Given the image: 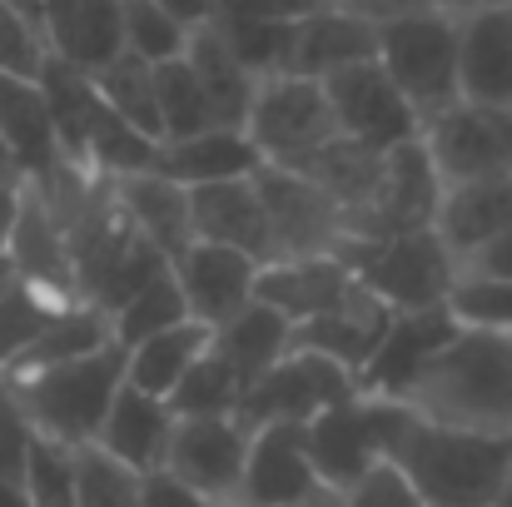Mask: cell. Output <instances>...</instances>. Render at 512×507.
Returning <instances> with one entry per match:
<instances>
[{
    "label": "cell",
    "mask_w": 512,
    "mask_h": 507,
    "mask_svg": "<svg viewBox=\"0 0 512 507\" xmlns=\"http://www.w3.org/2000/svg\"><path fill=\"white\" fill-rule=\"evenodd\" d=\"M368 398V393H363ZM383 463H393L428 507H493L512 478V438L463 433L418 418L398 398H368Z\"/></svg>",
    "instance_id": "6da1fadb"
},
{
    "label": "cell",
    "mask_w": 512,
    "mask_h": 507,
    "mask_svg": "<svg viewBox=\"0 0 512 507\" xmlns=\"http://www.w3.org/2000/svg\"><path fill=\"white\" fill-rule=\"evenodd\" d=\"M398 403L443 428L512 438V334L458 329Z\"/></svg>",
    "instance_id": "7a4b0ae2"
},
{
    "label": "cell",
    "mask_w": 512,
    "mask_h": 507,
    "mask_svg": "<svg viewBox=\"0 0 512 507\" xmlns=\"http://www.w3.org/2000/svg\"><path fill=\"white\" fill-rule=\"evenodd\" d=\"M0 383L15 393L20 413L30 418V428L40 438L85 448L100 438V428L125 388V348L110 343L90 358H75V363L30 373V378H0Z\"/></svg>",
    "instance_id": "3957f363"
},
{
    "label": "cell",
    "mask_w": 512,
    "mask_h": 507,
    "mask_svg": "<svg viewBox=\"0 0 512 507\" xmlns=\"http://www.w3.org/2000/svg\"><path fill=\"white\" fill-rule=\"evenodd\" d=\"M353 279L388 304L393 314H428V309H448L453 289H458V259L443 249V239L433 229L418 234H398V239H343L339 254Z\"/></svg>",
    "instance_id": "277c9868"
},
{
    "label": "cell",
    "mask_w": 512,
    "mask_h": 507,
    "mask_svg": "<svg viewBox=\"0 0 512 507\" xmlns=\"http://www.w3.org/2000/svg\"><path fill=\"white\" fill-rule=\"evenodd\" d=\"M378 65L403 90L413 115L428 125L463 100L458 85V15L448 10H413L378 25Z\"/></svg>",
    "instance_id": "5b68a950"
},
{
    "label": "cell",
    "mask_w": 512,
    "mask_h": 507,
    "mask_svg": "<svg viewBox=\"0 0 512 507\" xmlns=\"http://www.w3.org/2000/svg\"><path fill=\"white\" fill-rule=\"evenodd\" d=\"M244 135H249V145L259 150L264 165L299 169L304 160H314L329 140H339V120H334V105H329L319 80L269 75V80H259V95H254Z\"/></svg>",
    "instance_id": "8992f818"
},
{
    "label": "cell",
    "mask_w": 512,
    "mask_h": 507,
    "mask_svg": "<svg viewBox=\"0 0 512 507\" xmlns=\"http://www.w3.org/2000/svg\"><path fill=\"white\" fill-rule=\"evenodd\" d=\"M423 150L438 169L443 189L483 184L512 174V105H478L458 100L438 120L423 125Z\"/></svg>",
    "instance_id": "52a82bcc"
},
{
    "label": "cell",
    "mask_w": 512,
    "mask_h": 507,
    "mask_svg": "<svg viewBox=\"0 0 512 507\" xmlns=\"http://www.w3.org/2000/svg\"><path fill=\"white\" fill-rule=\"evenodd\" d=\"M353 398H358V378H353L348 368H339V363L324 358V353L294 348L274 373H264V378L244 393L239 423H244V428H269V423L309 428L314 418H324L329 408L353 403Z\"/></svg>",
    "instance_id": "ba28073f"
},
{
    "label": "cell",
    "mask_w": 512,
    "mask_h": 507,
    "mask_svg": "<svg viewBox=\"0 0 512 507\" xmlns=\"http://www.w3.org/2000/svg\"><path fill=\"white\" fill-rule=\"evenodd\" d=\"M254 184H259V199H264V214H269L274 264L339 254V244L348 239V219L314 179H304L294 169L264 165L254 174Z\"/></svg>",
    "instance_id": "9c48e42d"
},
{
    "label": "cell",
    "mask_w": 512,
    "mask_h": 507,
    "mask_svg": "<svg viewBox=\"0 0 512 507\" xmlns=\"http://www.w3.org/2000/svg\"><path fill=\"white\" fill-rule=\"evenodd\" d=\"M443 204V179L428 160L423 140L398 145L383 155V174L378 189L368 194V204H358L348 214V239H398V234H418L433 229Z\"/></svg>",
    "instance_id": "30bf717a"
},
{
    "label": "cell",
    "mask_w": 512,
    "mask_h": 507,
    "mask_svg": "<svg viewBox=\"0 0 512 507\" xmlns=\"http://www.w3.org/2000/svg\"><path fill=\"white\" fill-rule=\"evenodd\" d=\"M324 95L334 105L339 135L353 140V145H368V150L388 155L398 145L423 140V120L413 115V105L403 100V90L388 80V70L378 60L353 65V70H343L334 80H324Z\"/></svg>",
    "instance_id": "8fae6325"
},
{
    "label": "cell",
    "mask_w": 512,
    "mask_h": 507,
    "mask_svg": "<svg viewBox=\"0 0 512 507\" xmlns=\"http://www.w3.org/2000/svg\"><path fill=\"white\" fill-rule=\"evenodd\" d=\"M249 438H254V428H244L239 418H179L165 473L209 503L234 507L239 483H244V463H249Z\"/></svg>",
    "instance_id": "7c38bea8"
},
{
    "label": "cell",
    "mask_w": 512,
    "mask_h": 507,
    "mask_svg": "<svg viewBox=\"0 0 512 507\" xmlns=\"http://www.w3.org/2000/svg\"><path fill=\"white\" fill-rule=\"evenodd\" d=\"M259 274L264 264H254L249 254L224 249V244H199V239L174 259V284L189 304V319L204 324L209 334L259 299Z\"/></svg>",
    "instance_id": "4fadbf2b"
},
{
    "label": "cell",
    "mask_w": 512,
    "mask_h": 507,
    "mask_svg": "<svg viewBox=\"0 0 512 507\" xmlns=\"http://www.w3.org/2000/svg\"><path fill=\"white\" fill-rule=\"evenodd\" d=\"M319 493H329V488L319 483L304 428H294V423L254 428L234 507H309Z\"/></svg>",
    "instance_id": "5bb4252c"
},
{
    "label": "cell",
    "mask_w": 512,
    "mask_h": 507,
    "mask_svg": "<svg viewBox=\"0 0 512 507\" xmlns=\"http://www.w3.org/2000/svg\"><path fill=\"white\" fill-rule=\"evenodd\" d=\"M309 438V458L319 468V483L329 493H348L358 488L378 463H383V443H378V423H373V403L358 393L353 403H339L329 408L324 418H314L304 428Z\"/></svg>",
    "instance_id": "9a60e30c"
},
{
    "label": "cell",
    "mask_w": 512,
    "mask_h": 507,
    "mask_svg": "<svg viewBox=\"0 0 512 507\" xmlns=\"http://www.w3.org/2000/svg\"><path fill=\"white\" fill-rule=\"evenodd\" d=\"M368 60H378V25L339 0V5H324L294 25L284 75H304V80L324 85V80H334L353 65H368Z\"/></svg>",
    "instance_id": "2e32d148"
},
{
    "label": "cell",
    "mask_w": 512,
    "mask_h": 507,
    "mask_svg": "<svg viewBox=\"0 0 512 507\" xmlns=\"http://www.w3.org/2000/svg\"><path fill=\"white\" fill-rule=\"evenodd\" d=\"M189 219H194L199 244L239 249L264 269L274 264V234H269V214H264L254 179H224V184L189 189Z\"/></svg>",
    "instance_id": "e0dca14e"
},
{
    "label": "cell",
    "mask_w": 512,
    "mask_h": 507,
    "mask_svg": "<svg viewBox=\"0 0 512 507\" xmlns=\"http://www.w3.org/2000/svg\"><path fill=\"white\" fill-rule=\"evenodd\" d=\"M463 324L453 319V309H428V314H398L393 319V329L383 338V348H378V358L363 368V378H358V393H368V398H403L408 393V383L453 343Z\"/></svg>",
    "instance_id": "ac0fdd59"
},
{
    "label": "cell",
    "mask_w": 512,
    "mask_h": 507,
    "mask_svg": "<svg viewBox=\"0 0 512 507\" xmlns=\"http://www.w3.org/2000/svg\"><path fill=\"white\" fill-rule=\"evenodd\" d=\"M458 85L463 100L512 105V5H478L458 15Z\"/></svg>",
    "instance_id": "d6986e66"
},
{
    "label": "cell",
    "mask_w": 512,
    "mask_h": 507,
    "mask_svg": "<svg viewBox=\"0 0 512 507\" xmlns=\"http://www.w3.org/2000/svg\"><path fill=\"white\" fill-rule=\"evenodd\" d=\"M10 269L20 284L50 294L55 304H80L75 294V264H70V239L60 229V219L50 214V204L25 184V199H20V224H15V239H10Z\"/></svg>",
    "instance_id": "ffe728a7"
},
{
    "label": "cell",
    "mask_w": 512,
    "mask_h": 507,
    "mask_svg": "<svg viewBox=\"0 0 512 507\" xmlns=\"http://www.w3.org/2000/svg\"><path fill=\"white\" fill-rule=\"evenodd\" d=\"M45 35L65 65L100 75L125 55V0H45Z\"/></svg>",
    "instance_id": "44dd1931"
},
{
    "label": "cell",
    "mask_w": 512,
    "mask_h": 507,
    "mask_svg": "<svg viewBox=\"0 0 512 507\" xmlns=\"http://www.w3.org/2000/svg\"><path fill=\"white\" fill-rule=\"evenodd\" d=\"M363 284L353 279V269L343 259H294V264H269L259 274V304H269L274 314H284L294 329L309 319H324L343 309Z\"/></svg>",
    "instance_id": "7402d4cb"
},
{
    "label": "cell",
    "mask_w": 512,
    "mask_h": 507,
    "mask_svg": "<svg viewBox=\"0 0 512 507\" xmlns=\"http://www.w3.org/2000/svg\"><path fill=\"white\" fill-rule=\"evenodd\" d=\"M393 319H398V314H393L388 304H378L368 289H358L343 309L299 324V329H294V348L324 353V358H334L339 368H348L353 378H363V368L378 358V348H383V338L393 329Z\"/></svg>",
    "instance_id": "603a6c76"
},
{
    "label": "cell",
    "mask_w": 512,
    "mask_h": 507,
    "mask_svg": "<svg viewBox=\"0 0 512 507\" xmlns=\"http://www.w3.org/2000/svg\"><path fill=\"white\" fill-rule=\"evenodd\" d=\"M174 428H179V418H174V408L165 398L140 393V388L125 383L95 443H100L110 458H120L125 468H135L140 478H150V473H165Z\"/></svg>",
    "instance_id": "cb8c5ba5"
},
{
    "label": "cell",
    "mask_w": 512,
    "mask_h": 507,
    "mask_svg": "<svg viewBox=\"0 0 512 507\" xmlns=\"http://www.w3.org/2000/svg\"><path fill=\"white\" fill-rule=\"evenodd\" d=\"M508 229H512V174L508 179H483V184H453V189H443L433 234L458 259V269L478 249H488L498 234H508Z\"/></svg>",
    "instance_id": "d4e9b609"
},
{
    "label": "cell",
    "mask_w": 512,
    "mask_h": 507,
    "mask_svg": "<svg viewBox=\"0 0 512 507\" xmlns=\"http://www.w3.org/2000/svg\"><path fill=\"white\" fill-rule=\"evenodd\" d=\"M115 199H120L125 219L135 224V234H145L170 264L194 244L189 189L174 184V179H165L160 169H145V174H125V179H115Z\"/></svg>",
    "instance_id": "484cf974"
},
{
    "label": "cell",
    "mask_w": 512,
    "mask_h": 507,
    "mask_svg": "<svg viewBox=\"0 0 512 507\" xmlns=\"http://www.w3.org/2000/svg\"><path fill=\"white\" fill-rule=\"evenodd\" d=\"M0 140L10 145V155L25 169V184L45 179L60 165V135L50 120V100L40 90V80H10L0 75Z\"/></svg>",
    "instance_id": "4316f807"
},
{
    "label": "cell",
    "mask_w": 512,
    "mask_h": 507,
    "mask_svg": "<svg viewBox=\"0 0 512 507\" xmlns=\"http://www.w3.org/2000/svg\"><path fill=\"white\" fill-rule=\"evenodd\" d=\"M155 169L184 189H204V184H224V179H254L264 169V160H259V150L249 145L244 130H204L194 140L160 145Z\"/></svg>",
    "instance_id": "83f0119b"
},
{
    "label": "cell",
    "mask_w": 512,
    "mask_h": 507,
    "mask_svg": "<svg viewBox=\"0 0 512 507\" xmlns=\"http://www.w3.org/2000/svg\"><path fill=\"white\" fill-rule=\"evenodd\" d=\"M214 348L224 353V363L239 373V383L249 393L264 373H274L294 353V324L254 299L244 314H234L224 329H214Z\"/></svg>",
    "instance_id": "f1b7e54d"
},
{
    "label": "cell",
    "mask_w": 512,
    "mask_h": 507,
    "mask_svg": "<svg viewBox=\"0 0 512 507\" xmlns=\"http://www.w3.org/2000/svg\"><path fill=\"white\" fill-rule=\"evenodd\" d=\"M184 60L194 65L204 95H209V110H214V125L219 130H244L249 125V110H254V95H259V80L234 60V50L219 40V30H199L189 35V50Z\"/></svg>",
    "instance_id": "f546056e"
},
{
    "label": "cell",
    "mask_w": 512,
    "mask_h": 507,
    "mask_svg": "<svg viewBox=\"0 0 512 507\" xmlns=\"http://www.w3.org/2000/svg\"><path fill=\"white\" fill-rule=\"evenodd\" d=\"M209 343H214V334H209L204 324L189 319V324H179V329H170V334L150 338V343H140V348H130V353H125V383L170 403L174 388L184 383V373L209 353Z\"/></svg>",
    "instance_id": "4dcf8cb0"
},
{
    "label": "cell",
    "mask_w": 512,
    "mask_h": 507,
    "mask_svg": "<svg viewBox=\"0 0 512 507\" xmlns=\"http://www.w3.org/2000/svg\"><path fill=\"white\" fill-rule=\"evenodd\" d=\"M110 343H115V329H110V319H105L100 309H90V304H65V309L50 319V329L35 338V348H30L5 378H30V373H45V368L90 358V353H100V348H110Z\"/></svg>",
    "instance_id": "1f68e13d"
},
{
    "label": "cell",
    "mask_w": 512,
    "mask_h": 507,
    "mask_svg": "<svg viewBox=\"0 0 512 507\" xmlns=\"http://www.w3.org/2000/svg\"><path fill=\"white\" fill-rule=\"evenodd\" d=\"M40 90L50 100V120H55V135H60V155L85 165V135H90V120L100 110V90L85 70L65 65L60 55H50L45 75H40ZM90 169V165H85Z\"/></svg>",
    "instance_id": "d6a6232c"
},
{
    "label": "cell",
    "mask_w": 512,
    "mask_h": 507,
    "mask_svg": "<svg viewBox=\"0 0 512 507\" xmlns=\"http://www.w3.org/2000/svg\"><path fill=\"white\" fill-rule=\"evenodd\" d=\"M294 174H304V179H314L334 204L343 209V219L358 209V204H368V194L378 189V174H383V155L378 150H368V145H353V140H329L314 160H304V165L294 169Z\"/></svg>",
    "instance_id": "836d02e7"
},
{
    "label": "cell",
    "mask_w": 512,
    "mask_h": 507,
    "mask_svg": "<svg viewBox=\"0 0 512 507\" xmlns=\"http://www.w3.org/2000/svg\"><path fill=\"white\" fill-rule=\"evenodd\" d=\"M95 80V90L105 95V105L125 120V125H135L140 135H150V140H160L165 145V125H160V95H155V65H145L140 55H120V60H110L100 75H90Z\"/></svg>",
    "instance_id": "e575fe53"
},
{
    "label": "cell",
    "mask_w": 512,
    "mask_h": 507,
    "mask_svg": "<svg viewBox=\"0 0 512 507\" xmlns=\"http://www.w3.org/2000/svg\"><path fill=\"white\" fill-rule=\"evenodd\" d=\"M294 25H299V20H294ZM294 25H284V20H254V15H229V10H219V20H214L219 40L234 50V60H239L254 80H269V75H284V70H289Z\"/></svg>",
    "instance_id": "d590c367"
},
{
    "label": "cell",
    "mask_w": 512,
    "mask_h": 507,
    "mask_svg": "<svg viewBox=\"0 0 512 507\" xmlns=\"http://www.w3.org/2000/svg\"><path fill=\"white\" fill-rule=\"evenodd\" d=\"M174 418H239L244 408V383L239 373L224 363V353L209 343V353L184 373V383L174 388L170 398Z\"/></svg>",
    "instance_id": "8d00e7d4"
},
{
    "label": "cell",
    "mask_w": 512,
    "mask_h": 507,
    "mask_svg": "<svg viewBox=\"0 0 512 507\" xmlns=\"http://www.w3.org/2000/svg\"><path fill=\"white\" fill-rule=\"evenodd\" d=\"M155 95H160V125H165V145L170 140H194L204 130H219L214 125V110H209V95L194 75L189 60H170V65H155Z\"/></svg>",
    "instance_id": "74e56055"
},
{
    "label": "cell",
    "mask_w": 512,
    "mask_h": 507,
    "mask_svg": "<svg viewBox=\"0 0 512 507\" xmlns=\"http://www.w3.org/2000/svg\"><path fill=\"white\" fill-rule=\"evenodd\" d=\"M179 324H189V304H184V294H179V284H174V269L165 279H155L140 299H130L115 319H110V329H115V343L130 353V348H140V343H150V338L170 334Z\"/></svg>",
    "instance_id": "f35d334b"
},
{
    "label": "cell",
    "mask_w": 512,
    "mask_h": 507,
    "mask_svg": "<svg viewBox=\"0 0 512 507\" xmlns=\"http://www.w3.org/2000/svg\"><path fill=\"white\" fill-rule=\"evenodd\" d=\"M60 309H65V304H55L50 294H40V289H30V284L15 279V289H10L5 304H0V378L35 348V338L50 329V319H55Z\"/></svg>",
    "instance_id": "ab89813d"
},
{
    "label": "cell",
    "mask_w": 512,
    "mask_h": 507,
    "mask_svg": "<svg viewBox=\"0 0 512 507\" xmlns=\"http://www.w3.org/2000/svg\"><path fill=\"white\" fill-rule=\"evenodd\" d=\"M75 478H80V507H140L145 478L110 458L100 443L75 448Z\"/></svg>",
    "instance_id": "60d3db41"
},
{
    "label": "cell",
    "mask_w": 512,
    "mask_h": 507,
    "mask_svg": "<svg viewBox=\"0 0 512 507\" xmlns=\"http://www.w3.org/2000/svg\"><path fill=\"white\" fill-rule=\"evenodd\" d=\"M125 50L140 55L145 65H170V60H184L189 30L160 0H125Z\"/></svg>",
    "instance_id": "b9f144b4"
},
{
    "label": "cell",
    "mask_w": 512,
    "mask_h": 507,
    "mask_svg": "<svg viewBox=\"0 0 512 507\" xmlns=\"http://www.w3.org/2000/svg\"><path fill=\"white\" fill-rule=\"evenodd\" d=\"M25 493L35 507H80L75 448L35 433V448H30V463H25Z\"/></svg>",
    "instance_id": "7bdbcfd3"
},
{
    "label": "cell",
    "mask_w": 512,
    "mask_h": 507,
    "mask_svg": "<svg viewBox=\"0 0 512 507\" xmlns=\"http://www.w3.org/2000/svg\"><path fill=\"white\" fill-rule=\"evenodd\" d=\"M50 35L45 25H35L30 15H20L15 5L0 0V75L10 80H40L50 65Z\"/></svg>",
    "instance_id": "ee69618b"
},
{
    "label": "cell",
    "mask_w": 512,
    "mask_h": 507,
    "mask_svg": "<svg viewBox=\"0 0 512 507\" xmlns=\"http://www.w3.org/2000/svg\"><path fill=\"white\" fill-rule=\"evenodd\" d=\"M448 309L463 329L512 334V279H458Z\"/></svg>",
    "instance_id": "f6af8a7d"
},
{
    "label": "cell",
    "mask_w": 512,
    "mask_h": 507,
    "mask_svg": "<svg viewBox=\"0 0 512 507\" xmlns=\"http://www.w3.org/2000/svg\"><path fill=\"white\" fill-rule=\"evenodd\" d=\"M30 448H35V428H30V418L20 413L15 393L0 383V478H10V483H25Z\"/></svg>",
    "instance_id": "bcb514c9"
},
{
    "label": "cell",
    "mask_w": 512,
    "mask_h": 507,
    "mask_svg": "<svg viewBox=\"0 0 512 507\" xmlns=\"http://www.w3.org/2000/svg\"><path fill=\"white\" fill-rule=\"evenodd\" d=\"M339 507H428V503L408 488V478H403L393 463H378L358 488H348V493H343Z\"/></svg>",
    "instance_id": "7dc6e473"
},
{
    "label": "cell",
    "mask_w": 512,
    "mask_h": 507,
    "mask_svg": "<svg viewBox=\"0 0 512 507\" xmlns=\"http://www.w3.org/2000/svg\"><path fill=\"white\" fill-rule=\"evenodd\" d=\"M329 0H224L219 10H229V15H254V20H284V25H294V20H304V15H314V10H324Z\"/></svg>",
    "instance_id": "c3c4849f"
},
{
    "label": "cell",
    "mask_w": 512,
    "mask_h": 507,
    "mask_svg": "<svg viewBox=\"0 0 512 507\" xmlns=\"http://www.w3.org/2000/svg\"><path fill=\"white\" fill-rule=\"evenodd\" d=\"M458 279H512V229L498 234L488 249H478V254L458 269Z\"/></svg>",
    "instance_id": "681fc988"
},
{
    "label": "cell",
    "mask_w": 512,
    "mask_h": 507,
    "mask_svg": "<svg viewBox=\"0 0 512 507\" xmlns=\"http://www.w3.org/2000/svg\"><path fill=\"white\" fill-rule=\"evenodd\" d=\"M140 507H219V503H209V498H199L194 488L174 483L170 473H150V478H145V498H140Z\"/></svg>",
    "instance_id": "f907efd6"
},
{
    "label": "cell",
    "mask_w": 512,
    "mask_h": 507,
    "mask_svg": "<svg viewBox=\"0 0 512 507\" xmlns=\"http://www.w3.org/2000/svg\"><path fill=\"white\" fill-rule=\"evenodd\" d=\"M160 5L170 10L189 35H199V30H209V25L219 20V5H224V0H160Z\"/></svg>",
    "instance_id": "816d5d0a"
},
{
    "label": "cell",
    "mask_w": 512,
    "mask_h": 507,
    "mask_svg": "<svg viewBox=\"0 0 512 507\" xmlns=\"http://www.w3.org/2000/svg\"><path fill=\"white\" fill-rule=\"evenodd\" d=\"M343 5L358 10V15H368L373 25L398 20V15H413V10H428V0H343Z\"/></svg>",
    "instance_id": "f5cc1de1"
},
{
    "label": "cell",
    "mask_w": 512,
    "mask_h": 507,
    "mask_svg": "<svg viewBox=\"0 0 512 507\" xmlns=\"http://www.w3.org/2000/svg\"><path fill=\"white\" fill-rule=\"evenodd\" d=\"M20 199H25V189H0V259L10 254V239L20 224Z\"/></svg>",
    "instance_id": "db71d44e"
},
{
    "label": "cell",
    "mask_w": 512,
    "mask_h": 507,
    "mask_svg": "<svg viewBox=\"0 0 512 507\" xmlns=\"http://www.w3.org/2000/svg\"><path fill=\"white\" fill-rule=\"evenodd\" d=\"M0 189H25V169L10 155V145L0 140Z\"/></svg>",
    "instance_id": "11a10c76"
},
{
    "label": "cell",
    "mask_w": 512,
    "mask_h": 507,
    "mask_svg": "<svg viewBox=\"0 0 512 507\" xmlns=\"http://www.w3.org/2000/svg\"><path fill=\"white\" fill-rule=\"evenodd\" d=\"M0 507H35V503H30L25 483H10V478H0Z\"/></svg>",
    "instance_id": "9f6ffc18"
},
{
    "label": "cell",
    "mask_w": 512,
    "mask_h": 507,
    "mask_svg": "<svg viewBox=\"0 0 512 507\" xmlns=\"http://www.w3.org/2000/svg\"><path fill=\"white\" fill-rule=\"evenodd\" d=\"M433 10H448V15H468V10H478V5H488V0H428Z\"/></svg>",
    "instance_id": "6f0895ef"
},
{
    "label": "cell",
    "mask_w": 512,
    "mask_h": 507,
    "mask_svg": "<svg viewBox=\"0 0 512 507\" xmlns=\"http://www.w3.org/2000/svg\"><path fill=\"white\" fill-rule=\"evenodd\" d=\"M5 5H15L20 15H30L35 25H45V0H5Z\"/></svg>",
    "instance_id": "680465c9"
},
{
    "label": "cell",
    "mask_w": 512,
    "mask_h": 507,
    "mask_svg": "<svg viewBox=\"0 0 512 507\" xmlns=\"http://www.w3.org/2000/svg\"><path fill=\"white\" fill-rule=\"evenodd\" d=\"M10 289H15V269H10V259H0V304H5Z\"/></svg>",
    "instance_id": "91938a15"
},
{
    "label": "cell",
    "mask_w": 512,
    "mask_h": 507,
    "mask_svg": "<svg viewBox=\"0 0 512 507\" xmlns=\"http://www.w3.org/2000/svg\"><path fill=\"white\" fill-rule=\"evenodd\" d=\"M309 507H339V493H319V498H314Z\"/></svg>",
    "instance_id": "94428289"
},
{
    "label": "cell",
    "mask_w": 512,
    "mask_h": 507,
    "mask_svg": "<svg viewBox=\"0 0 512 507\" xmlns=\"http://www.w3.org/2000/svg\"><path fill=\"white\" fill-rule=\"evenodd\" d=\"M493 507H512V478H508V488L498 493V503H493Z\"/></svg>",
    "instance_id": "6125c7cd"
},
{
    "label": "cell",
    "mask_w": 512,
    "mask_h": 507,
    "mask_svg": "<svg viewBox=\"0 0 512 507\" xmlns=\"http://www.w3.org/2000/svg\"><path fill=\"white\" fill-rule=\"evenodd\" d=\"M493 5H512V0H493Z\"/></svg>",
    "instance_id": "be15d7a7"
},
{
    "label": "cell",
    "mask_w": 512,
    "mask_h": 507,
    "mask_svg": "<svg viewBox=\"0 0 512 507\" xmlns=\"http://www.w3.org/2000/svg\"><path fill=\"white\" fill-rule=\"evenodd\" d=\"M329 5H339V0H329Z\"/></svg>",
    "instance_id": "e7e4bbea"
}]
</instances>
